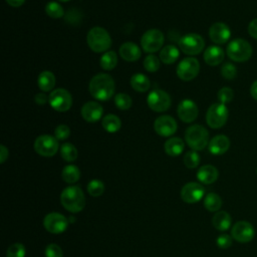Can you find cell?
I'll return each mask as SVG.
<instances>
[{
  "instance_id": "cell-26",
  "label": "cell",
  "mask_w": 257,
  "mask_h": 257,
  "mask_svg": "<svg viewBox=\"0 0 257 257\" xmlns=\"http://www.w3.org/2000/svg\"><path fill=\"white\" fill-rule=\"evenodd\" d=\"M55 82H56V78L51 71L44 70L40 72V74L38 75L37 84L42 91H50L54 87Z\"/></svg>"
},
{
  "instance_id": "cell-46",
  "label": "cell",
  "mask_w": 257,
  "mask_h": 257,
  "mask_svg": "<svg viewBox=\"0 0 257 257\" xmlns=\"http://www.w3.org/2000/svg\"><path fill=\"white\" fill-rule=\"evenodd\" d=\"M35 102L38 103V104H44L48 101L49 99V96H47L44 92H39L35 95Z\"/></svg>"
},
{
  "instance_id": "cell-15",
  "label": "cell",
  "mask_w": 257,
  "mask_h": 257,
  "mask_svg": "<svg viewBox=\"0 0 257 257\" xmlns=\"http://www.w3.org/2000/svg\"><path fill=\"white\" fill-rule=\"evenodd\" d=\"M205 195L204 187L195 182H191L186 184L181 190V198L184 202L193 204L198 203Z\"/></svg>"
},
{
  "instance_id": "cell-30",
  "label": "cell",
  "mask_w": 257,
  "mask_h": 257,
  "mask_svg": "<svg viewBox=\"0 0 257 257\" xmlns=\"http://www.w3.org/2000/svg\"><path fill=\"white\" fill-rule=\"evenodd\" d=\"M62 180L67 184H73L80 178V171L74 165H67L62 169L61 172Z\"/></svg>"
},
{
  "instance_id": "cell-23",
  "label": "cell",
  "mask_w": 257,
  "mask_h": 257,
  "mask_svg": "<svg viewBox=\"0 0 257 257\" xmlns=\"http://www.w3.org/2000/svg\"><path fill=\"white\" fill-rule=\"evenodd\" d=\"M219 176L218 170L212 165H204L197 172L198 180L206 185L214 183Z\"/></svg>"
},
{
  "instance_id": "cell-20",
  "label": "cell",
  "mask_w": 257,
  "mask_h": 257,
  "mask_svg": "<svg viewBox=\"0 0 257 257\" xmlns=\"http://www.w3.org/2000/svg\"><path fill=\"white\" fill-rule=\"evenodd\" d=\"M230 148V140L224 135L215 136L209 142V151L212 155L220 156L225 154Z\"/></svg>"
},
{
  "instance_id": "cell-12",
  "label": "cell",
  "mask_w": 257,
  "mask_h": 257,
  "mask_svg": "<svg viewBox=\"0 0 257 257\" xmlns=\"http://www.w3.org/2000/svg\"><path fill=\"white\" fill-rule=\"evenodd\" d=\"M43 226L51 234H61L67 229L68 220L62 214L52 212L44 217Z\"/></svg>"
},
{
  "instance_id": "cell-47",
  "label": "cell",
  "mask_w": 257,
  "mask_h": 257,
  "mask_svg": "<svg viewBox=\"0 0 257 257\" xmlns=\"http://www.w3.org/2000/svg\"><path fill=\"white\" fill-rule=\"evenodd\" d=\"M8 156H9L8 149H7L5 146L1 145V146H0V163L3 164V163L7 160Z\"/></svg>"
},
{
  "instance_id": "cell-31",
  "label": "cell",
  "mask_w": 257,
  "mask_h": 257,
  "mask_svg": "<svg viewBox=\"0 0 257 257\" xmlns=\"http://www.w3.org/2000/svg\"><path fill=\"white\" fill-rule=\"evenodd\" d=\"M204 206L210 212H218L222 207V199L216 193H209L204 199Z\"/></svg>"
},
{
  "instance_id": "cell-13",
  "label": "cell",
  "mask_w": 257,
  "mask_h": 257,
  "mask_svg": "<svg viewBox=\"0 0 257 257\" xmlns=\"http://www.w3.org/2000/svg\"><path fill=\"white\" fill-rule=\"evenodd\" d=\"M200 71V63L194 57H187L180 61L177 67L178 76L185 81L194 79Z\"/></svg>"
},
{
  "instance_id": "cell-41",
  "label": "cell",
  "mask_w": 257,
  "mask_h": 257,
  "mask_svg": "<svg viewBox=\"0 0 257 257\" xmlns=\"http://www.w3.org/2000/svg\"><path fill=\"white\" fill-rule=\"evenodd\" d=\"M221 74L225 79H233L237 74L236 66L230 62L225 63L221 68Z\"/></svg>"
},
{
  "instance_id": "cell-40",
  "label": "cell",
  "mask_w": 257,
  "mask_h": 257,
  "mask_svg": "<svg viewBox=\"0 0 257 257\" xmlns=\"http://www.w3.org/2000/svg\"><path fill=\"white\" fill-rule=\"evenodd\" d=\"M217 97H218V100L219 102L221 103H228L230 101H232L233 97H234V91L232 88L230 87H222L219 91H218V94H217Z\"/></svg>"
},
{
  "instance_id": "cell-49",
  "label": "cell",
  "mask_w": 257,
  "mask_h": 257,
  "mask_svg": "<svg viewBox=\"0 0 257 257\" xmlns=\"http://www.w3.org/2000/svg\"><path fill=\"white\" fill-rule=\"evenodd\" d=\"M250 94H251V96H252L255 100H257V80H255V81L252 83V85H251V87H250Z\"/></svg>"
},
{
  "instance_id": "cell-8",
  "label": "cell",
  "mask_w": 257,
  "mask_h": 257,
  "mask_svg": "<svg viewBox=\"0 0 257 257\" xmlns=\"http://www.w3.org/2000/svg\"><path fill=\"white\" fill-rule=\"evenodd\" d=\"M48 102L56 111H67L72 105V96L64 88H56L49 93Z\"/></svg>"
},
{
  "instance_id": "cell-11",
  "label": "cell",
  "mask_w": 257,
  "mask_h": 257,
  "mask_svg": "<svg viewBox=\"0 0 257 257\" xmlns=\"http://www.w3.org/2000/svg\"><path fill=\"white\" fill-rule=\"evenodd\" d=\"M147 102L152 110L162 112L171 106V96L165 90L154 89L149 93Z\"/></svg>"
},
{
  "instance_id": "cell-16",
  "label": "cell",
  "mask_w": 257,
  "mask_h": 257,
  "mask_svg": "<svg viewBox=\"0 0 257 257\" xmlns=\"http://www.w3.org/2000/svg\"><path fill=\"white\" fill-rule=\"evenodd\" d=\"M198 106L190 98L182 99L178 105L177 113L179 118L184 122H192L198 116Z\"/></svg>"
},
{
  "instance_id": "cell-6",
  "label": "cell",
  "mask_w": 257,
  "mask_h": 257,
  "mask_svg": "<svg viewBox=\"0 0 257 257\" xmlns=\"http://www.w3.org/2000/svg\"><path fill=\"white\" fill-rule=\"evenodd\" d=\"M228 115L229 111L226 104L221 102L213 103L206 113L207 124L212 128H220L227 122Z\"/></svg>"
},
{
  "instance_id": "cell-35",
  "label": "cell",
  "mask_w": 257,
  "mask_h": 257,
  "mask_svg": "<svg viewBox=\"0 0 257 257\" xmlns=\"http://www.w3.org/2000/svg\"><path fill=\"white\" fill-rule=\"evenodd\" d=\"M87 192L92 197H99L104 192V184L100 180H91L87 185Z\"/></svg>"
},
{
  "instance_id": "cell-2",
  "label": "cell",
  "mask_w": 257,
  "mask_h": 257,
  "mask_svg": "<svg viewBox=\"0 0 257 257\" xmlns=\"http://www.w3.org/2000/svg\"><path fill=\"white\" fill-rule=\"evenodd\" d=\"M60 202L67 211L78 213L85 206V196L79 187L69 186L61 192Z\"/></svg>"
},
{
  "instance_id": "cell-37",
  "label": "cell",
  "mask_w": 257,
  "mask_h": 257,
  "mask_svg": "<svg viewBox=\"0 0 257 257\" xmlns=\"http://www.w3.org/2000/svg\"><path fill=\"white\" fill-rule=\"evenodd\" d=\"M114 103L117 108L126 110L132 106V98L126 93H117L114 96Z\"/></svg>"
},
{
  "instance_id": "cell-43",
  "label": "cell",
  "mask_w": 257,
  "mask_h": 257,
  "mask_svg": "<svg viewBox=\"0 0 257 257\" xmlns=\"http://www.w3.org/2000/svg\"><path fill=\"white\" fill-rule=\"evenodd\" d=\"M70 135V128L66 124H59L54 130V136L58 141L66 140Z\"/></svg>"
},
{
  "instance_id": "cell-14",
  "label": "cell",
  "mask_w": 257,
  "mask_h": 257,
  "mask_svg": "<svg viewBox=\"0 0 257 257\" xmlns=\"http://www.w3.org/2000/svg\"><path fill=\"white\" fill-rule=\"evenodd\" d=\"M231 236L239 243H248L255 236L254 227L247 221H238L231 230Z\"/></svg>"
},
{
  "instance_id": "cell-18",
  "label": "cell",
  "mask_w": 257,
  "mask_h": 257,
  "mask_svg": "<svg viewBox=\"0 0 257 257\" xmlns=\"http://www.w3.org/2000/svg\"><path fill=\"white\" fill-rule=\"evenodd\" d=\"M210 39L216 44H224L231 37L229 26L223 22L214 23L209 29Z\"/></svg>"
},
{
  "instance_id": "cell-51",
  "label": "cell",
  "mask_w": 257,
  "mask_h": 257,
  "mask_svg": "<svg viewBox=\"0 0 257 257\" xmlns=\"http://www.w3.org/2000/svg\"><path fill=\"white\" fill-rule=\"evenodd\" d=\"M256 174H257V169H256Z\"/></svg>"
},
{
  "instance_id": "cell-22",
  "label": "cell",
  "mask_w": 257,
  "mask_h": 257,
  "mask_svg": "<svg viewBox=\"0 0 257 257\" xmlns=\"http://www.w3.org/2000/svg\"><path fill=\"white\" fill-rule=\"evenodd\" d=\"M224 50L217 45L209 46L204 52V60L208 65L216 66L224 60Z\"/></svg>"
},
{
  "instance_id": "cell-28",
  "label": "cell",
  "mask_w": 257,
  "mask_h": 257,
  "mask_svg": "<svg viewBox=\"0 0 257 257\" xmlns=\"http://www.w3.org/2000/svg\"><path fill=\"white\" fill-rule=\"evenodd\" d=\"M131 85L135 90L139 92H145L150 88L151 82L150 79L145 74L135 73L131 77Z\"/></svg>"
},
{
  "instance_id": "cell-44",
  "label": "cell",
  "mask_w": 257,
  "mask_h": 257,
  "mask_svg": "<svg viewBox=\"0 0 257 257\" xmlns=\"http://www.w3.org/2000/svg\"><path fill=\"white\" fill-rule=\"evenodd\" d=\"M232 242H233V237L228 234H221L218 236V238L216 240L217 246L221 249L229 248L232 245Z\"/></svg>"
},
{
  "instance_id": "cell-48",
  "label": "cell",
  "mask_w": 257,
  "mask_h": 257,
  "mask_svg": "<svg viewBox=\"0 0 257 257\" xmlns=\"http://www.w3.org/2000/svg\"><path fill=\"white\" fill-rule=\"evenodd\" d=\"M6 3L12 7H20L24 4L25 0H5Z\"/></svg>"
},
{
  "instance_id": "cell-5",
  "label": "cell",
  "mask_w": 257,
  "mask_h": 257,
  "mask_svg": "<svg viewBox=\"0 0 257 257\" xmlns=\"http://www.w3.org/2000/svg\"><path fill=\"white\" fill-rule=\"evenodd\" d=\"M228 57L236 62H245L252 56V46L251 44L242 38H236L229 42L226 48Z\"/></svg>"
},
{
  "instance_id": "cell-38",
  "label": "cell",
  "mask_w": 257,
  "mask_h": 257,
  "mask_svg": "<svg viewBox=\"0 0 257 257\" xmlns=\"http://www.w3.org/2000/svg\"><path fill=\"white\" fill-rule=\"evenodd\" d=\"M144 67L149 72H155L160 68V59L154 54H149L144 60Z\"/></svg>"
},
{
  "instance_id": "cell-29",
  "label": "cell",
  "mask_w": 257,
  "mask_h": 257,
  "mask_svg": "<svg viewBox=\"0 0 257 257\" xmlns=\"http://www.w3.org/2000/svg\"><path fill=\"white\" fill-rule=\"evenodd\" d=\"M102 127L107 132V133H116L120 126H121V120L120 118L115 115V114H106L103 116L102 121H101Z\"/></svg>"
},
{
  "instance_id": "cell-17",
  "label": "cell",
  "mask_w": 257,
  "mask_h": 257,
  "mask_svg": "<svg viewBox=\"0 0 257 257\" xmlns=\"http://www.w3.org/2000/svg\"><path fill=\"white\" fill-rule=\"evenodd\" d=\"M156 133L161 137H170L174 135L178 128L177 121L171 115H161L154 123Z\"/></svg>"
},
{
  "instance_id": "cell-3",
  "label": "cell",
  "mask_w": 257,
  "mask_h": 257,
  "mask_svg": "<svg viewBox=\"0 0 257 257\" xmlns=\"http://www.w3.org/2000/svg\"><path fill=\"white\" fill-rule=\"evenodd\" d=\"M88 47L96 53L106 51L111 45V38L109 33L100 26L92 27L86 36Z\"/></svg>"
},
{
  "instance_id": "cell-34",
  "label": "cell",
  "mask_w": 257,
  "mask_h": 257,
  "mask_svg": "<svg viewBox=\"0 0 257 257\" xmlns=\"http://www.w3.org/2000/svg\"><path fill=\"white\" fill-rule=\"evenodd\" d=\"M45 12L49 17L55 18V19L61 18L64 15V10H63L62 6L55 1H50L46 4Z\"/></svg>"
},
{
  "instance_id": "cell-50",
  "label": "cell",
  "mask_w": 257,
  "mask_h": 257,
  "mask_svg": "<svg viewBox=\"0 0 257 257\" xmlns=\"http://www.w3.org/2000/svg\"><path fill=\"white\" fill-rule=\"evenodd\" d=\"M58 1H60V2H66V1H69V0H58Z\"/></svg>"
},
{
  "instance_id": "cell-7",
  "label": "cell",
  "mask_w": 257,
  "mask_h": 257,
  "mask_svg": "<svg viewBox=\"0 0 257 257\" xmlns=\"http://www.w3.org/2000/svg\"><path fill=\"white\" fill-rule=\"evenodd\" d=\"M205 46L204 38L197 33H189L182 36L179 40L180 49L188 55L199 54Z\"/></svg>"
},
{
  "instance_id": "cell-27",
  "label": "cell",
  "mask_w": 257,
  "mask_h": 257,
  "mask_svg": "<svg viewBox=\"0 0 257 257\" xmlns=\"http://www.w3.org/2000/svg\"><path fill=\"white\" fill-rule=\"evenodd\" d=\"M179 55H180L179 49L175 45L169 44L161 49L160 59L162 62L166 64H172L178 59Z\"/></svg>"
},
{
  "instance_id": "cell-24",
  "label": "cell",
  "mask_w": 257,
  "mask_h": 257,
  "mask_svg": "<svg viewBox=\"0 0 257 257\" xmlns=\"http://www.w3.org/2000/svg\"><path fill=\"white\" fill-rule=\"evenodd\" d=\"M185 144L181 138H171L165 143V152L171 157H177L184 151Z\"/></svg>"
},
{
  "instance_id": "cell-33",
  "label": "cell",
  "mask_w": 257,
  "mask_h": 257,
  "mask_svg": "<svg viewBox=\"0 0 257 257\" xmlns=\"http://www.w3.org/2000/svg\"><path fill=\"white\" fill-rule=\"evenodd\" d=\"M60 155L62 159L66 162H73L77 158V150L76 148L70 143H64L60 147Z\"/></svg>"
},
{
  "instance_id": "cell-32",
  "label": "cell",
  "mask_w": 257,
  "mask_h": 257,
  "mask_svg": "<svg viewBox=\"0 0 257 257\" xmlns=\"http://www.w3.org/2000/svg\"><path fill=\"white\" fill-rule=\"evenodd\" d=\"M117 63V55L112 50L104 52L100 57V66L104 70H111L116 66Z\"/></svg>"
},
{
  "instance_id": "cell-4",
  "label": "cell",
  "mask_w": 257,
  "mask_h": 257,
  "mask_svg": "<svg viewBox=\"0 0 257 257\" xmlns=\"http://www.w3.org/2000/svg\"><path fill=\"white\" fill-rule=\"evenodd\" d=\"M185 141L192 150L201 151L209 143V133L203 125L193 124L186 130Z\"/></svg>"
},
{
  "instance_id": "cell-25",
  "label": "cell",
  "mask_w": 257,
  "mask_h": 257,
  "mask_svg": "<svg viewBox=\"0 0 257 257\" xmlns=\"http://www.w3.org/2000/svg\"><path fill=\"white\" fill-rule=\"evenodd\" d=\"M213 226L219 231H226L230 228L232 220L229 213L226 211H218L212 219Z\"/></svg>"
},
{
  "instance_id": "cell-19",
  "label": "cell",
  "mask_w": 257,
  "mask_h": 257,
  "mask_svg": "<svg viewBox=\"0 0 257 257\" xmlns=\"http://www.w3.org/2000/svg\"><path fill=\"white\" fill-rule=\"evenodd\" d=\"M102 113V106L96 101L85 102L81 107V115L88 122L97 121L101 118Z\"/></svg>"
},
{
  "instance_id": "cell-39",
  "label": "cell",
  "mask_w": 257,
  "mask_h": 257,
  "mask_svg": "<svg viewBox=\"0 0 257 257\" xmlns=\"http://www.w3.org/2000/svg\"><path fill=\"white\" fill-rule=\"evenodd\" d=\"M25 247L21 243L10 245L6 251V257H25Z\"/></svg>"
},
{
  "instance_id": "cell-10",
  "label": "cell",
  "mask_w": 257,
  "mask_h": 257,
  "mask_svg": "<svg viewBox=\"0 0 257 257\" xmlns=\"http://www.w3.org/2000/svg\"><path fill=\"white\" fill-rule=\"evenodd\" d=\"M34 150L42 157H52L58 151L57 139L49 135H41L34 142Z\"/></svg>"
},
{
  "instance_id": "cell-21",
  "label": "cell",
  "mask_w": 257,
  "mask_h": 257,
  "mask_svg": "<svg viewBox=\"0 0 257 257\" xmlns=\"http://www.w3.org/2000/svg\"><path fill=\"white\" fill-rule=\"evenodd\" d=\"M119 55L123 60L134 62V61H137L141 57L142 51L136 43L128 41V42H124L123 44L120 45Z\"/></svg>"
},
{
  "instance_id": "cell-36",
  "label": "cell",
  "mask_w": 257,
  "mask_h": 257,
  "mask_svg": "<svg viewBox=\"0 0 257 257\" xmlns=\"http://www.w3.org/2000/svg\"><path fill=\"white\" fill-rule=\"evenodd\" d=\"M200 163V156L199 154L192 150L185 154L184 156V164L188 169H195L199 166Z\"/></svg>"
},
{
  "instance_id": "cell-1",
  "label": "cell",
  "mask_w": 257,
  "mask_h": 257,
  "mask_svg": "<svg viewBox=\"0 0 257 257\" xmlns=\"http://www.w3.org/2000/svg\"><path fill=\"white\" fill-rule=\"evenodd\" d=\"M88 89L93 98L108 100L114 92V80L109 74L97 73L90 79Z\"/></svg>"
},
{
  "instance_id": "cell-9",
  "label": "cell",
  "mask_w": 257,
  "mask_h": 257,
  "mask_svg": "<svg viewBox=\"0 0 257 257\" xmlns=\"http://www.w3.org/2000/svg\"><path fill=\"white\" fill-rule=\"evenodd\" d=\"M164 34L161 30L152 28L147 30L141 39V44L146 52L154 53L161 49L164 44Z\"/></svg>"
},
{
  "instance_id": "cell-42",
  "label": "cell",
  "mask_w": 257,
  "mask_h": 257,
  "mask_svg": "<svg viewBox=\"0 0 257 257\" xmlns=\"http://www.w3.org/2000/svg\"><path fill=\"white\" fill-rule=\"evenodd\" d=\"M45 257H63V251L55 243H51L45 248Z\"/></svg>"
},
{
  "instance_id": "cell-45",
  "label": "cell",
  "mask_w": 257,
  "mask_h": 257,
  "mask_svg": "<svg viewBox=\"0 0 257 257\" xmlns=\"http://www.w3.org/2000/svg\"><path fill=\"white\" fill-rule=\"evenodd\" d=\"M248 33L251 37L257 39V18L250 21L248 25Z\"/></svg>"
}]
</instances>
